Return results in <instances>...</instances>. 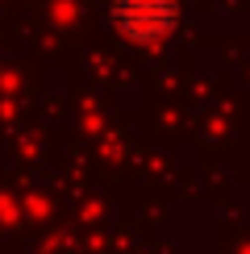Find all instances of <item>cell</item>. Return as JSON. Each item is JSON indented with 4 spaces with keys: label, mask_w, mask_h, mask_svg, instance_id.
<instances>
[{
    "label": "cell",
    "mask_w": 250,
    "mask_h": 254,
    "mask_svg": "<svg viewBox=\"0 0 250 254\" xmlns=\"http://www.w3.org/2000/svg\"><path fill=\"white\" fill-rule=\"evenodd\" d=\"M113 29L133 46H154L180 25V0H113Z\"/></svg>",
    "instance_id": "6da1fadb"
}]
</instances>
